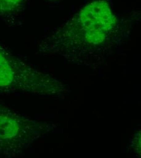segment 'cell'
<instances>
[{
  "mask_svg": "<svg viewBox=\"0 0 141 158\" xmlns=\"http://www.w3.org/2000/svg\"><path fill=\"white\" fill-rule=\"evenodd\" d=\"M61 89L52 77L0 47V94L51 96Z\"/></svg>",
  "mask_w": 141,
  "mask_h": 158,
  "instance_id": "7a4b0ae2",
  "label": "cell"
},
{
  "mask_svg": "<svg viewBox=\"0 0 141 158\" xmlns=\"http://www.w3.org/2000/svg\"><path fill=\"white\" fill-rule=\"evenodd\" d=\"M116 23L109 4L97 0L83 7L56 34L43 40L39 52H78L102 43Z\"/></svg>",
  "mask_w": 141,
  "mask_h": 158,
  "instance_id": "6da1fadb",
  "label": "cell"
},
{
  "mask_svg": "<svg viewBox=\"0 0 141 158\" xmlns=\"http://www.w3.org/2000/svg\"><path fill=\"white\" fill-rule=\"evenodd\" d=\"M50 127L45 122L0 105V155L7 158L20 155L47 134Z\"/></svg>",
  "mask_w": 141,
  "mask_h": 158,
  "instance_id": "3957f363",
  "label": "cell"
},
{
  "mask_svg": "<svg viewBox=\"0 0 141 158\" xmlns=\"http://www.w3.org/2000/svg\"><path fill=\"white\" fill-rule=\"evenodd\" d=\"M135 147L137 152L141 156V131L135 138Z\"/></svg>",
  "mask_w": 141,
  "mask_h": 158,
  "instance_id": "5b68a950",
  "label": "cell"
},
{
  "mask_svg": "<svg viewBox=\"0 0 141 158\" xmlns=\"http://www.w3.org/2000/svg\"><path fill=\"white\" fill-rule=\"evenodd\" d=\"M22 0H0V12L10 13L15 10Z\"/></svg>",
  "mask_w": 141,
  "mask_h": 158,
  "instance_id": "277c9868",
  "label": "cell"
}]
</instances>
